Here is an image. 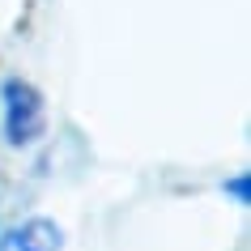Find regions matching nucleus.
Instances as JSON below:
<instances>
[{"mask_svg":"<svg viewBox=\"0 0 251 251\" xmlns=\"http://www.w3.org/2000/svg\"><path fill=\"white\" fill-rule=\"evenodd\" d=\"M0 106H4V141L13 149L34 145L47 128V106H43V94L22 77H9L0 85Z\"/></svg>","mask_w":251,"mask_h":251,"instance_id":"f257e3e1","label":"nucleus"},{"mask_svg":"<svg viewBox=\"0 0 251 251\" xmlns=\"http://www.w3.org/2000/svg\"><path fill=\"white\" fill-rule=\"evenodd\" d=\"M64 230L51 217H26L0 234V251H60Z\"/></svg>","mask_w":251,"mask_h":251,"instance_id":"f03ea898","label":"nucleus"},{"mask_svg":"<svg viewBox=\"0 0 251 251\" xmlns=\"http://www.w3.org/2000/svg\"><path fill=\"white\" fill-rule=\"evenodd\" d=\"M222 192H226L230 200H234V204H251V175H247V171L230 175V179L222 183Z\"/></svg>","mask_w":251,"mask_h":251,"instance_id":"7ed1b4c3","label":"nucleus"}]
</instances>
